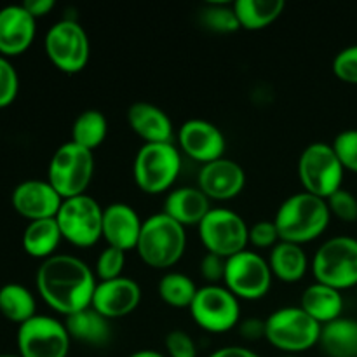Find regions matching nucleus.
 I'll return each mask as SVG.
<instances>
[{
  "label": "nucleus",
  "mask_w": 357,
  "mask_h": 357,
  "mask_svg": "<svg viewBox=\"0 0 357 357\" xmlns=\"http://www.w3.org/2000/svg\"><path fill=\"white\" fill-rule=\"evenodd\" d=\"M96 279L89 265L72 255H54L37 271V289L42 300L65 317L89 309Z\"/></svg>",
  "instance_id": "f257e3e1"
},
{
  "label": "nucleus",
  "mask_w": 357,
  "mask_h": 357,
  "mask_svg": "<svg viewBox=\"0 0 357 357\" xmlns=\"http://www.w3.org/2000/svg\"><path fill=\"white\" fill-rule=\"evenodd\" d=\"M331 213L326 199L309 192L289 195L275 213L274 223L279 239L293 244H305L317 239L328 229Z\"/></svg>",
  "instance_id": "f03ea898"
},
{
  "label": "nucleus",
  "mask_w": 357,
  "mask_h": 357,
  "mask_svg": "<svg viewBox=\"0 0 357 357\" xmlns=\"http://www.w3.org/2000/svg\"><path fill=\"white\" fill-rule=\"evenodd\" d=\"M187 248L185 227L166 213L149 216L138 239L139 258L152 268H169L183 257Z\"/></svg>",
  "instance_id": "7ed1b4c3"
},
{
  "label": "nucleus",
  "mask_w": 357,
  "mask_h": 357,
  "mask_svg": "<svg viewBox=\"0 0 357 357\" xmlns=\"http://www.w3.org/2000/svg\"><path fill=\"white\" fill-rule=\"evenodd\" d=\"M321 324L302 307H284L265 319V338L286 354H300L319 344Z\"/></svg>",
  "instance_id": "20e7f679"
},
{
  "label": "nucleus",
  "mask_w": 357,
  "mask_h": 357,
  "mask_svg": "<svg viewBox=\"0 0 357 357\" xmlns=\"http://www.w3.org/2000/svg\"><path fill=\"white\" fill-rule=\"evenodd\" d=\"M93 174L94 153L70 139L52 153L47 181L63 199H70L86 194Z\"/></svg>",
  "instance_id": "39448f33"
},
{
  "label": "nucleus",
  "mask_w": 357,
  "mask_h": 357,
  "mask_svg": "<svg viewBox=\"0 0 357 357\" xmlns=\"http://www.w3.org/2000/svg\"><path fill=\"white\" fill-rule=\"evenodd\" d=\"M316 282L338 289L357 288V239L331 237L321 244L312 260Z\"/></svg>",
  "instance_id": "423d86ee"
},
{
  "label": "nucleus",
  "mask_w": 357,
  "mask_h": 357,
  "mask_svg": "<svg viewBox=\"0 0 357 357\" xmlns=\"http://www.w3.org/2000/svg\"><path fill=\"white\" fill-rule=\"evenodd\" d=\"M181 171V155L173 143H145L132 164L135 181L146 194L166 192Z\"/></svg>",
  "instance_id": "0eeeda50"
},
{
  "label": "nucleus",
  "mask_w": 357,
  "mask_h": 357,
  "mask_svg": "<svg viewBox=\"0 0 357 357\" xmlns=\"http://www.w3.org/2000/svg\"><path fill=\"white\" fill-rule=\"evenodd\" d=\"M344 166L338 160L333 146L328 143H310L298 159V178L305 192L328 199L342 188Z\"/></svg>",
  "instance_id": "6e6552de"
},
{
  "label": "nucleus",
  "mask_w": 357,
  "mask_h": 357,
  "mask_svg": "<svg viewBox=\"0 0 357 357\" xmlns=\"http://www.w3.org/2000/svg\"><path fill=\"white\" fill-rule=\"evenodd\" d=\"M56 222L63 239L77 248H91L103 237V208L91 195L63 199Z\"/></svg>",
  "instance_id": "1a4fd4ad"
},
{
  "label": "nucleus",
  "mask_w": 357,
  "mask_h": 357,
  "mask_svg": "<svg viewBox=\"0 0 357 357\" xmlns=\"http://www.w3.org/2000/svg\"><path fill=\"white\" fill-rule=\"evenodd\" d=\"M49 61L65 73H79L89 61V37L75 20H61L52 24L44 38Z\"/></svg>",
  "instance_id": "9d476101"
},
{
  "label": "nucleus",
  "mask_w": 357,
  "mask_h": 357,
  "mask_svg": "<svg viewBox=\"0 0 357 357\" xmlns=\"http://www.w3.org/2000/svg\"><path fill=\"white\" fill-rule=\"evenodd\" d=\"M199 237L208 253L227 260L246 250L250 243V227L236 211L215 208L199 223Z\"/></svg>",
  "instance_id": "9b49d317"
},
{
  "label": "nucleus",
  "mask_w": 357,
  "mask_h": 357,
  "mask_svg": "<svg viewBox=\"0 0 357 357\" xmlns=\"http://www.w3.org/2000/svg\"><path fill=\"white\" fill-rule=\"evenodd\" d=\"M225 288L243 300H260L272 284L268 261L255 251L244 250L225 260Z\"/></svg>",
  "instance_id": "f8f14e48"
},
{
  "label": "nucleus",
  "mask_w": 357,
  "mask_h": 357,
  "mask_svg": "<svg viewBox=\"0 0 357 357\" xmlns=\"http://www.w3.org/2000/svg\"><path fill=\"white\" fill-rule=\"evenodd\" d=\"M190 314L197 326L209 333H225L241 321L239 298L225 286L208 284L197 289Z\"/></svg>",
  "instance_id": "ddd939ff"
},
{
  "label": "nucleus",
  "mask_w": 357,
  "mask_h": 357,
  "mask_svg": "<svg viewBox=\"0 0 357 357\" xmlns=\"http://www.w3.org/2000/svg\"><path fill=\"white\" fill-rule=\"evenodd\" d=\"M70 342L65 323L51 316H35L17 328L21 357H66Z\"/></svg>",
  "instance_id": "4468645a"
},
{
  "label": "nucleus",
  "mask_w": 357,
  "mask_h": 357,
  "mask_svg": "<svg viewBox=\"0 0 357 357\" xmlns=\"http://www.w3.org/2000/svg\"><path fill=\"white\" fill-rule=\"evenodd\" d=\"M10 202L17 215L35 222L56 218L63 204V197L47 180H26L14 188Z\"/></svg>",
  "instance_id": "2eb2a0df"
},
{
  "label": "nucleus",
  "mask_w": 357,
  "mask_h": 357,
  "mask_svg": "<svg viewBox=\"0 0 357 357\" xmlns=\"http://www.w3.org/2000/svg\"><path fill=\"white\" fill-rule=\"evenodd\" d=\"M180 146L190 159L204 164L222 159L227 142L218 126L204 119H190L183 122L178 132Z\"/></svg>",
  "instance_id": "dca6fc26"
},
{
  "label": "nucleus",
  "mask_w": 357,
  "mask_h": 357,
  "mask_svg": "<svg viewBox=\"0 0 357 357\" xmlns=\"http://www.w3.org/2000/svg\"><path fill=\"white\" fill-rule=\"evenodd\" d=\"M139 302H142L139 284L122 275L112 281L98 282L91 307L107 319H119L136 310Z\"/></svg>",
  "instance_id": "f3484780"
},
{
  "label": "nucleus",
  "mask_w": 357,
  "mask_h": 357,
  "mask_svg": "<svg viewBox=\"0 0 357 357\" xmlns=\"http://www.w3.org/2000/svg\"><path fill=\"white\" fill-rule=\"evenodd\" d=\"M199 188L215 201H230L243 192L246 185V173L236 162L222 157L218 160L204 164L199 171Z\"/></svg>",
  "instance_id": "a211bd4d"
},
{
  "label": "nucleus",
  "mask_w": 357,
  "mask_h": 357,
  "mask_svg": "<svg viewBox=\"0 0 357 357\" xmlns=\"http://www.w3.org/2000/svg\"><path fill=\"white\" fill-rule=\"evenodd\" d=\"M37 33V20L21 6H7L0 9V54H23L33 44Z\"/></svg>",
  "instance_id": "6ab92c4d"
},
{
  "label": "nucleus",
  "mask_w": 357,
  "mask_h": 357,
  "mask_svg": "<svg viewBox=\"0 0 357 357\" xmlns=\"http://www.w3.org/2000/svg\"><path fill=\"white\" fill-rule=\"evenodd\" d=\"M142 218L124 202H114L103 209V239L108 246L129 251L138 246Z\"/></svg>",
  "instance_id": "aec40b11"
},
{
  "label": "nucleus",
  "mask_w": 357,
  "mask_h": 357,
  "mask_svg": "<svg viewBox=\"0 0 357 357\" xmlns=\"http://www.w3.org/2000/svg\"><path fill=\"white\" fill-rule=\"evenodd\" d=\"M128 122L132 131L145 139V143H171L173 139V124L162 108L149 103L136 101L128 110Z\"/></svg>",
  "instance_id": "412c9836"
},
{
  "label": "nucleus",
  "mask_w": 357,
  "mask_h": 357,
  "mask_svg": "<svg viewBox=\"0 0 357 357\" xmlns=\"http://www.w3.org/2000/svg\"><path fill=\"white\" fill-rule=\"evenodd\" d=\"M209 199L199 187H180L171 192L164 202V211L167 216L183 227L197 225L211 211Z\"/></svg>",
  "instance_id": "4be33fe9"
},
{
  "label": "nucleus",
  "mask_w": 357,
  "mask_h": 357,
  "mask_svg": "<svg viewBox=\"0 0 357 357\" xmlns=\"http://www.w3.org/2000/svg\"><path fill=\"white\" fill-rule=\"evenodd\" d=\"M300 307L312 317L314 321L324 326L331 321L342 317L344 310V296L342 291L331 288V286L314 282L303 291Z\"/></svg>",
  "instance_id": "5701e85b"
},
{
  "label": "nucleus",
  "mask_w": 357,
  "mask_h": 357,
  "mask_svg": "<svg viewBox=\"0 0 357 357\" xmlns=\"http://www.w3.org/2000/svg\"><path fill=\"white\" fill-rule=\"evenodd\" d=\"M65 326L70 338L84 342L87 345H105L112 337L110 319L96 312L93 307L66 317Z\"/></svg>",
  "instance_id": "b1692460"
},
{
  "label": "nucleus",
  "mask_w": 357,
  "mask_h": 357,
  "mask_svg": "<svg viewBox=\"0 0 357 357\" xmlns=\"http://www.w3.org/2000/svg\"><path fill=\"white\" fill-rule=\"evenodd\" d=\"M272 275L282 282H298L309 268V258L300 244L279 241L268 257Z\"/></svg>",
  "instance_id": "393cba45"
},
{
  "label": "nucleus",
  "mask_w": 357,
  "mask_h": 357,
  "mask_svg": "<svg viewBox=\"0 0 357 357\" xmlns=\"http://www.w3.org/2000/svg\"><path fill=\"white\" fill-rule=\"evenodd\" d=\"M319 344L328 357H357V321L338 317L324 324Z\"/></svg>",
  "instance_id": "a878e982"
},
{
  "label": "nucleus",
  "mask_w": 357,
  "mask_h": 357,
  "mask_svg": "<svg viewBox=\"0 0 357 357\" xmlns=\"http://www.w3.org/2000/svg\"><path fill=\"white\" fill-rule=\"evenodd\" d=\"M61 239V230L56 218L35 220L28 223L23 232V250L30 257L47 260L54 257V251L58 250Z\"/></svg>",
  "instance_id": "bb28decb"
},
{
  "label": "nucleus",
  "mask_w": 357,
  "mask_h": 357,
  "mask_svg": "<svg viewBox=\"0 0 357 357\" xmlns=\"http://www.w3.org/2000/svg\"><path fill=\"white\" fill-rule=\"evenodd\" d=\"M284 0H237L234 10L241 28L261 30L274 23L284 10Z\"/></svg>",
  "instance_id": "cd10ccee"
},
{
  "label": "nucleus",
  "mask_w": 357,
  "mask_h": 357,
  "mask_svg": "<svg viewBox=\"0 0 357 357\" xmlns=\"http://www.w3.org/2000/svg\"><path fill=\"white\" fill-rule=\"evenodd\" d=\"M37 303H35L33 295L24 286L9 282V284L0 288V314L10 323L23 324L35 317Z\"/></svg>",
  "instance_id": "c85d7f7f"
},
{
  "label": "nucleus",
  "mask_w": 357,
  "mask_h": 357,
  "mask_svg": "<svg viewBox=\"0 0 357 357\" xmlns=\"http://www.w3.org/2000/svg\"><path fill=\"white\" fill-rule=\"evenodd\" d=\"M107 135L108 122L100 110L82 112L72 126V142L91 152L105 142Z\"/></svg>",
  "instance_id": "c756f323"
},
{
  "label": "nucleus",
  "mask_w": 357,
  "mask_h": 357,
  "mask_svg": "<svg viewBox=\"0 0 357 357\" xmlns=\"http://www.w3.org/2000/svg\"><path fill=\"white\" fill-rule=\"evenodd\" d=\"M197 286L188 275L180 272H169L159 281L157 291L162 302L174 309H190L195 295H197Z\"/></svg>",
  "instance_id": "7c9ffc66"
},
{
  "label": "nucleus",
  "mask_w": 357,
  "mask_h": 357,
  "mask_svg": "<svg viewBox=\"0 0 357 357\" xmlns=\"http://www.w3.org/2000/svg\"><path fill=\"white\" fill-rule=\"evenodd\" d=\"M202 26L215 33H234L241 28L239 20L236 16L234 6H222V3H209L199 13Z\"/></svg>",
  "instance_id": "2f4dec72"
},
{
  "label": "nucleus",
  "mask_w": 357,
  "mask_h": 357,
  "mask_svg": "<svg viewBox=\"0 0 357 357\" xmlns=\"http://www.w3.org/2000/svg\"><path fill=\"white\" fill-rule=\"evenodd\" d=\"M126 265V251L117 248H105L96 261V275L100 281H112L122 278V271Z\"/></svg>",
  "instance_id": "473e14b6"
},
{
  "label": "nucleus",
  "mask_w": 357,
  "mask_h": 357,
  "mask_svg": "<svg viewBox=\"0 0 357 357\" xmlns=\"http://www.w3.org/2000/svg\"><path fill=\"white\" fill-rule=\"evenodd\" d=\"M345 171L357 173V129H347L337 135L331 143Z\"/></svg>",
  "instance_id": "72a5a7b5"
},
{
  "label": "nucleus",
  "mask_w": 357,
  "mask_h": 357,
  "mask_svg": "<svg viewBox=\"0 0 357 357\" xmlns=\"http://www.w3.org/2000/svg\"><path fill=\"white\" fill-rule=\"evenodd\" d=\"M20 91V77L7 58L0 56V108H6L16 100Z\"/></svg>",
  "instance_id": "f704fd0d"
},
{
  "label": "nucleus",
  "mask_w": 357,
  "mask_h": 357,
  "mask_svg": "<svg viewBox=\"0 0 357 357\" xmlns=\"http://www.w3.org/2000/svg\"><path fill=\"white\" fill-rule=\"evenodd\" d=\"M326 202L331 215L342 222L352 223L357 220V197L352 192L340 188L331 197H328Z\"/></svg>",
  "instance_id": "c9c22d12"
},
{
  "label": "nucleus",
  "mask_w": 357,
  "mask_h": 357,
  "mask_svg": "<svg viewBox=\"0 0 357 357\" xmlns=\"http://www.w3.org/2000/svg\"><path fill=\"white\" fill-rule=\"evenodd\" d=\"M333 73L344 82L357 86V44L342 49L335 56Z\"/></svg>",
  "instance_id": "e433bc0d"
},
{
  "label": "nucleus",
  "mask_w": 357,
  "mask_h": 357,
  "mask_svg": "<svg viewBox=\"0 0 357 357\" xmlns=\"http://www.w3.org/2000/svg\"><path fill=\"white\" fill-rule=\"evenodd\" d=\"M164 344L169 357H197V345L194 338L183 330L169 331Z\"/></svg>",
  "instance_id": "4c0bfd02"
},
{
  "label": "nucleus",
  "mask_w": 357,
  "mask_h": 357,
  "mask_svg": "<svg viewBox=\"0 0 357 357\" xmlns=\"http://www.w3.org/2000/svg\"><path fill=\"white\" fill-rule=\"evenodd\" d=\"M279 241L281 239H279L278 227L274 222L264 220V222H257L250 227V243L255 248H261V250L274 248Z\"/></svg>",
  "instance_id": "58836bf2"
},
{
  "label": "nucleus",
  "mask_w": 357,
  "mask_h": 357,
  "mask_svg": "<svg viewBox=\"0 0 357 357\" xmlns=\"http://www.w3.org/2000/svg\"><path fill=\"white\" fill-rule=\"evenodd\" d=\"M201 275L209 284H218L225 275V258L206 253L201 260Z\"/></svg>",
  "instance_id": "ea45409f"
},
{
  "label": "nucleus",
  "mask_w": 357,
  "mask_h": 357,
  "mask_svg": "<svg viewBox=\"0 0 357 357\" xmlns=\"http://www.w3.org/2000/svg\"><path fill=\"white\" fill-rule=\"evenodd\" d=\"M237 326H239L241 337L246 338V340L257 342L260 340V338H265V319L251 317V319L239 323Z\"/></svg>",
  "instance_id": "a19ab883"
},
{
  "label": "nucleus",
  "mask_w": 357,
  "mask_h": 357,
  "mask_svg": "<svg viewBox=\"0 0 357 357\" xmlns=\"http://www.w3.org/2000/svg\"><path fill=\"white\" fill-rule=\"evenodd\" d=\"M54 0H26L23 2V7L37 20V17L47 16L52 9H54Z\"/></svg>",
  "instance_id": "79ce46f5"
},
{
  "label": "nucleus",
  "mask_w": 357,
  "mask_h": 357,
  "mask_svg": "<svg viewBox=\"0 0 357 357\" xmlns=\"http://www.w3.org/2000/svg\"><path fill=\"white\" fill-rule=\"evenodd\" d=\"M209 357H260L258 354H255L253 351L246 347H236V345H230V347H223L218 349V351L213 352Z\"/></svg>",
  "instance_id": "37998d69"
},
{
  "label": "nucleus",
  "mask_w": 357,
  "mask_h": 357,
  "mask_svg": "<svg viewBox=\"0 0 357 357\" xmlns=\"http://www.w3.org/2000/svg\"><path fill=\"white\" fill-rule=\"evenodd\" d=\"M129 357H166V356L160 354V352H157V351H149V349H145V351H138Z\"/></svg>",
  "instance_id": "c03bdc74"
},
{
  "label": "nucleus",
  "mask_w": 357,
  "mask_h": 357,
  "mask_svg": "<svg viewBox=\"0 0 357 357\" xmlns=\"http://www.w3.org/2000/svg\"><path fill=\"white\" fill-rule=\"evenodd\" d=\"M0 357H21L20 354L17 356H13V354H0Z\"/></svg>",
  "instance_id": "a18cd8bd"
},
{
  "label": "nucleus",
  "mask_w": 357,
  "mask_h": 357,
  "mask_svg": "<svg viewBox=\"0 0 357 357\" xmlns=\"http://www.w3.org/2000/svg\"><path fill=\"white\" fill-rule=\"evenodd\" d=\"M282 357H298V356H291V354H288V356H282Z\"/></svg>",
  "instance_id": "49530a36"
}]
</instances>
